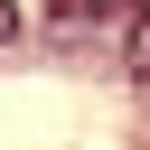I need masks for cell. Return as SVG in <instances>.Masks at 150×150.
I'll use <instances>...</instances> for the list:
<instances>
[{"instance_id": "obj_1", "label": "cell", "mask_w": 150, "mask_h": 150, "mask_svg": "<svg viewBox=\"0 0 150 150\" xmlns=\"http://www.w3.org/2000/svg\"><path fill=\"white\" fill-rule=\"evenodd\" d=\"M9 28H19V19H9V0H0V38H9Z\"/></svg>"}]
</instances>
